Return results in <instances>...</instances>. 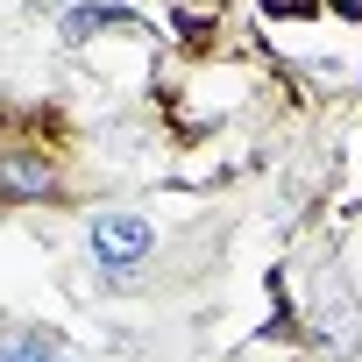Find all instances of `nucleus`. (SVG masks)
Returning a JSON list of instances; mask_svg holds the SVG:
<instances>
[{
  "instance_id": "nucleus-1",
  "label": "nucleus",
  "mask_w": 362,
  "mask_h": 362,
  "mask_svg": "<svg viewBox=\"0 0 362 362\" xmlns=\"http://www.w3.org/2000/svg\"><path fill=\"white\" fill-rule=\"evenodd\" d=\"M305 327H313V341H320L334 362H348V355L362 348V305H355V291H348V277H341V270H320Z\"/></svg>"
},
{
  "instance_id": "nucleus-2",
  "label": "nucleus",
  "mask_w": 362,
  "mask_h": 362,
  "mask_svg": "<svg viewBox=\"0 0 362 362\" xmlns=\"http://www.w3.org/2000/svg\"><path fill=\"white\" fill-rule=\"evenodd\" d=\"M86 242H93V263H100L107 277L142 270V256L156 249V235H149V221H142V214H100Z\"/></svg>"
},
{
  "instance_id": "nucleus-3",
  "label": "nucleus",
  "mask_w": 362,
  "mask_h": 362,
  "mask_svg": "<svg viewBox=\"0 0 362 362\" xmlns=\"http://www.w3.org/2000/svg\"><path fill=\"white\" fill-rule=\"evenodd\" d=\"M50 192V163L29 156V149H8L0 156V199H43Z\"/></svg>"
},
{
  "instance_id": "nucleus-4",
  "label": "nucleus",
  "mask_w": 362,
  "mask_h": 362,
  "mask_svg": "<svg viewBox=\"0 0 362 362\" xmlns=\"http://www.w3.org/2000/svg\"><path fill=\"white\" fill-rule=\"evenodd\" d=\"M0 362H71V348L43 327H8L0 334Z\"/></svg>"
},
{
  "instance_id": "nucleus-5",
  "label": "nucleus",
  "mask_w": 362,
  "mask_h": 362,
  "mask_svg": "<svg viewBox=\"0 0 362 362\" xmlns=\"http://www.w3.org/2000/svg\"><path fill=\"white\" fill-rule=\"evenodd\" d=\"M93 29H135L121 8H78L71 22H64V36H93Z\"/></svg>"
},
{
  "instance_id": "nucleus-6",
  "label": "nucleus",
  "mask_w": 362,
  "mask_h": 362,
  "mask_svg": "<svg viewBox=\"0 0 362 362\" xmlns=\"http://www.w3.org/2000/svg\"><path fill=\"white\" fill-rule=\"evenodd\" d=\"M270 15H313V0H263Z\"/></svg>"
},
{
  "instance_id": "nucleus-7",
  "label": "nucleus",
  "mask_w": 362,
  "mask_h": 362,
  "mask_svg": "<svg viewBox=\"0 0 362 362\" xmlns=\"http://www.w3.org/2000/svg\"><path fill=\"white\" fill-rule=\"evenodd\" d=\"M341 15H362V0H341Z\"/></svg>"
}]
</instances>
